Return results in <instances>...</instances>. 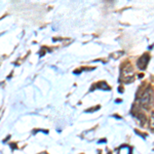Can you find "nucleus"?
<instances>
[{"label":"nucleus","instance_id":"f03ea898","mask_svg":"<svg viewBox=\"0 0 154 154\" xmlns=\"http://www.w3.org/2000/svg\"><path fill=\"white\" fill-rule=\"evenodd\" d=\"M149 60H150V57L148 55H144L142 58H140L139 61H138V67L141 69H145L147 64H148Z\"/></svg>","mask_w":154,"mask_h":154},{"label":"nucleus","instance_id":"f257e3e1","mask_svg":"<svg viewBox=\"0 0 154 154\" xmlns=\"http://www.w3.org/2000/svg\"><path fill=\"white\" fill-rule=\"evenodd\" d=\"M151 100H152V92H151L150 88L146 90L144 92V94L142 95L141 98V104L143 105L144 107H148L151 103Z\"/></svg>","mask_w":154,"mask_h":154},{"label":"nucleus","instance_id":"7ed1b4c3","mask_svg":"<svg viewBox=\"0 0 154 154\" xmlns=\"http://www.w3.org/2000/svg\"><path fill=\"white\" fill-rule=\"evenodd\" d=\"M99 87H100V88H102V90H110V87H109V86L107 85L105 82H100Z\"/></svg>","mask_w":154,"mask_h":154}]
</instances>
